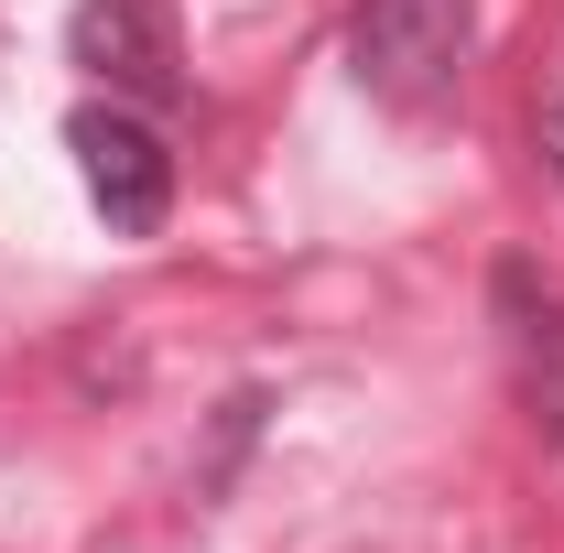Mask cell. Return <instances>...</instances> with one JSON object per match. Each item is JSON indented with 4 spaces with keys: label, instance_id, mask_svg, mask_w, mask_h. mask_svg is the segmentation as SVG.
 I'll list each match as a JSON object with an SVG mask.
<instances>
[{
    "label": "cell",
    "instance_id": "6da1fadb",
    "mask_svg": "<svg viewBox=\"0 0 564 553\" xmlns=\"http://www.w3.org/2000/svg\"><path fill=\"white\" fill-rule=\"evenodd\" d=\"M478 44V0H358L348 76L380 109H445Z\"/></svg>",
    "mask_w": 564,
    "mask_h": 553
},
{
    "label": "cell",
    "instance_id": "7a4b0ae2",
    "mask_svg": "<svg viewBox=\"0 0 564 553\" xmlns=\"http://www.w3.org/2000/svg\"><path fill=\"white\" fill-rule=\"evenodd\" d=\"M66 152H76V185H87V207L109 217L120 239H152L163 207H174V152L152 120H131L120 98L109 109H76L66 120Z\"/></svg>",
    "mask_w": 564,
    "mask_h": 553
},
{
    "label": "cell",
    "instance_id": "3957f363",
    "mask_svg": "<svg viewBox=\"0 0 564 553\" xmlns=\"http://www.w3.org/2000/svg\"><path fill=\"white\" fill-rule=\"evenodd\" d=\"M66 44H76V66L87 76H109L120 98H185V55H174V22L152 11V0H76V22H66Z\"/></svg>",
    "mask_w": 564,
    "mask_h": 553
},
{
    "label": "cell",
    "instance_id": "277c9868",
    "mask_svg": "<svg viewBox=\"0 0 564 553\" xmlns=\"http://www.w3.org/2000/svg\"><path fill=\"white\" fill-rule=\"evenodd\" d=\"M499 337L521 358L532 413L554 423V445H564V304H554V282H532V261H499Z\"/></svg>",
    "mask_w": 564,
    "mask_h": 553
},
{
    "label": "cell",
    "instance_id": "5b68a950",
    "mask_svg": "<svg viewBox=\"0 0 564 553\" xmlns=\"http://www.w3.org/2000/svg\"><path fill=\"white\" fill-rule=\"evenodd\" d=\"M543 163L564 174V87H554V109H543Z\"/></svg>",
    "mask_w": 564,
    "mask_h": 553
}]
</instances>
